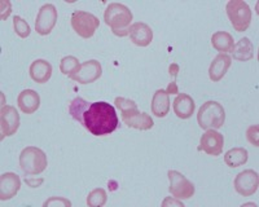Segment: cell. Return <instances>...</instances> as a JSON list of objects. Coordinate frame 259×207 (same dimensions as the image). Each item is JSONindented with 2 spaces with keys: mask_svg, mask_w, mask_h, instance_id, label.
Listing matches in <instances>:
<instances>
[{
  "mask_svg": "<svg viewBox=\"0 0 259 207\" xmlns=\"http://www.w3.org/2000/svg\"><path fill=\"white\" fill-rule=\"evenodd\" d=\"M119 119L114 107L105 101L91 102L83 114V126L94 136H105L114 132Z\"/></svg>",
  "mask_w": 259,
  "mask_h": 207,
  "instance_id": "1",
  "label": "cell"
},
{
  "mask_svg": "<svg viewBox=\"0 0 259 207\" xmlns=\"http://www.w3.org/2000/svg\"><path fill=\"white\" fill-rule=\"evenodd\" d=\"M133 12L128 7L121 3H110L104 12V21L118 36L128 35V29L133 22Z\"/></svg>",
  "mask_w": 259,
  "mask_h": 207,
  "instance_id": "2",
  "label": "cell"
},
{
  "mask_svg": "<svg viewBox=\"0 0 259 207\" xmlns=\"http://www.w3.org/2000/svg\"><path fill=\"white\" fill-rule=\"evenodd\" d=\"M197 122L202 130H217L226 122V110L217 101H206L200 108Z\"/></svg>",
  "mask_w": 259,
  "mask_h": 207,
  "instance_id": "3",
  "label": "cell"
},
{
  "mask_svg": "<svg viewBox=\"0 0 259 207\" xmlns=\"http://www.w3.org/2000/svg\"><path fill=\"white\" fill-rule=\"evenodd\" d=\"M46 153L36 146H26L20 154V167L26 175H39L47 169Z\"/></svg>",
  "mask_w": 259,
  "mask_h": 207,
  "instance_id": "4",
  "label": "cell"
},
{
  "mask_svg": "<svg viewBox=\"0 0 259 207\" xmlns=\"http://www.w3.org/2000/svg\"><path fill=\"white\" fill-rule=\"evenodd\" d=\"M226 11L233 29L237 33L246 31L251 22L250 7L242 0H230L226 6Z\"/></svg>",
  "mask_w": 259,
  "mask_h": 207,
  "instance_id": "5",
  "label": "cell"
},
{
  "mask_svg": "<svg viewBox=\"0 0 259 207\" xmlns=\"http://www.w3.org/2000/svg\"><path fill=\"white\" fill-rule=\"evenodd\" d=\"M99 26H100V21L92 13L75 11L71 15V27L82 38H92Z\"/></svg>",
  "mask_w": 259,
  "mask_h": 207,
  "instance_id": "6",
  "label": "cell"
},
{
  "mask_svg": "<svg viewBox=\"0 0 259 207\" xmlns=\"http://www.w3.org/2000/svg\"><path fill=\"white\" fill-rule=\"evenodd\" d=\"M168 176V181H170V190L171 195L174 197V198L178 199H189L193 197L194 194V185L192 184V181H189L188 179L184 176L180 172L174 171V170H171V171L167 172Z\"/></svg>",
  "mask_w": 259,
  "mask_h": 207,
  "instance_id": "7",
  "label": "cell"
},
{
  "mask_svg": "<svg viewBox=\"0 0 259 207\" xmlns=\"http://www.w3.org/2000/svg\"><path fill=\"white\" fill-rule=\"evenodd\" d=\"M101 74H103V68L100 62L97 60H89V61L82 62L78 70L69 78L79 84H90V83L96 82L101 77Z\"/></svg>",
  "mask_w": 259,
  "mask_h": 207,
  "instance_id": "8",
  "label": "cell"
},
{
  "mask_svg": "<svg viewBox=\"0 0 259 207\" xmlns=\"http://www.w3.org/2000/svg\"><path fill=\"white\" fill-rule=\"evenodd\" d=\"M236 192L242 197H250L254 193H256L259 186V176L258 172L254 170H244L235 178L233 181Z\"/></svg>",
  "mask_w": 259,
  "mask_h": 207,
  "instance_id": "9",
  "label": "cell"
},
{
  "mask_svg": "<svg viewBox=\"0 0 259 207\" xmlns=\"http://www.w3.org/2000/svg\"><path fill=\"white\" fill-rule=\"evenodd\" d=\"M57 9L53 4H45L39 9L35 20V30L39 35H48L56 26Z\"/></svg>",
  "mask_w": 259,
  "mask_h": 207,
  "instance_id": "10",
  "label": "cell"
},
{
  "mask_svg": "<svg viewBox=\"0 0 259 207\" xmlns=\"http://www.w3.org/2000/svg\"><path fill=\"white\" fill-rule=\"evenodd\" d=\"M20 127V114L16 108L11 105H3L0 109V128H2V140L7 136H12Z\"/></svg>",
  "mask_w": 259,
  "mask_h": 207,
  "instance_id": "11",
  "label": "cell"
},
{
  "mask_svg": "<svg viewBox=\"0 0 259 207\" xmlns=\"http://www.w3.org/2000/svg\"><path fill=\"white\" fill-rule=\"evenodd\" d=\"M121 116L122 121L124 122L127 127L136 128V130L140 131H148L152 130L154 126V122L152 119V117L149 114H147V113H142L138 108L121 112Z\"/></svg>",
  "mask_w": 259,
  "mask_h": 207,
  "instance_id": "12",
  "label": "cell"
},
{
  "mask_svg": "<svg viewBox=\"0 0 259 207\" xmlns=\"http://www.w3.org/2000/svg\"><path fill=\"white\" fill-rule=\"evenodd\" d=\"M224 137L215 130H207L200 140V150H203L207 156L218 157L223 151Z\"/></svg>",
  "mask_w": 259,
  "mask_h": 207,
  "instance_id": "13",
  "label": "cell"
},
{
  "mask_svg": "<svg viewBox=\"0 0 259 207\" xmlns=\"http://www.w3.org/2000/svg\"><path fill=\"white\" fill-rule=\"evenodd\" d=\"M128 35L135 45L148 47L153 40V30L145 22H135L130 26Z\"/></svg>",
  "mask_w": 259,
  "mask_h": 207,
  "instance_id": "14",
  "label": "cell"
},
{
  "mask_svg": "<svg viewBox=\"0 0 259 207\" xmlns=\"http://www.w3.org/2000/svg\"><path fill=\"white\" fill-rule=\"evenodd\" d=\"M21 188V179L15 172H6L0 176V199L8 201L13 198Z\"/></svg>",
  "mask_w": 259,
  "mask_h": 207,
  "instance_id": "15",
  "label": "cell"
},
{
  "mask_svg": "<svg viewBox=\"0 0 259 207\" xmlns=\"http://www.w3.org/2000/svg\"><path fill=\"white\" fill-rule=\"evenodd\" d=\"M18 108L25 114H34L40 107V96L34 89H24L18 95Z\"/></svg>",
  "mask_w": 259,
  "mask_h": 207,
  "instance_id": "16",
  "label": "cell"
},
{
  "mask_svg": "<svg viewBox=\"0 0 259 207\" xmlns=\"http://www.w3.org/2000/svg\"><path fill=\"white\" fill-rule=\"evenodd\" d=\"M29 71L30 77L34 82L43 84V83H47L52 77V65L47 60L39 59L31 62Z\"/></svg>",
  "mask_w": 259,
  "mask_h": 207,
  "instance_id": "17",
  "label": "cell"
},
{
  "mask_svg": "<svg viewBox=\"0 0 259 207\" xmlns=\"http://www.w3.org/2000/svg\"><path fill=\"white\" fill-rule=\"evenodd\" d=\"M232 59L227 54H219L218 56L212 60L211 65L209 68V77L212 82H219L223 79L224 75L227 74L228 69L231 68Z\"/></svg>",
  "mask_w": 259,
  "mask_h": 207,
  "instance_id": "18",
  "label": "cell"
},
{
  "mask_svg": "<svg viewBox=\"0 0 259 207\" xmlns=\"http://www.w3.org/2000/svg\"><path fill=\"white\" fill-rule=\"evenodd\" d=\"M196 109L194 100L187 93H178L177 98L174 100V113L177 114L178 118L188 119L191 118L192 114Z\"/></svg>",
  "mask_w": 259,
  "mask_h": 207,
  "instance_id": "19",
  "label": "cell"
},
{
  "mask_svg": "<svg viewBox=\"0 0 259 207\" xmlns=\"http://www.w3.org/2000/svg\"><path fill=\"white\" fill-rule=\"evenodd\" d=\"M165 89H157L152 98V113L158 118H165L170 110V97Z\"/></svg>",
  "mask_w": 259,
  "mask_h": 207,
  "instance_id": "20",
  "label": "cell"
},
{
  "mask_svg": "<svg viewBox=\"0 0 259 207\" xmlns=\"http://www.w3.org/2000/svg\"><path fill=\"white\" fill-rule=\"evenodd\" d=\"M232 56L237 61H249V60L253 59L254 47L250 39L242 38L237 43H235L232 49Z\"/></svg>",
  "mask_w": 259,
  "mask_h": 207,
  "instance_id": "21",
  "label": "cell"
},
{
  "mask_svg": "<svg viewBox=\"0 0 259 207\" xmlns=\"http://www.w3.org/2000/svg\"><path fill=\"white\" fill-rule=\"evenodd\" d=\"M211 44L221 54H226V52H232L235 40H233V36L230 33H227V31H217L211 36Z\"/></svg>",
  "mask_w": 259,
  "mask_h": 207,
  "instance_id": "22",
  "label": "cell"
},
{
  "mask_svg": "<svg viewBox=\"0 0 259 207\" xmlns=\"http://www.w3.org/2000/svg\"><path fill=\"white\" fill-rule=\"evenodd\" d=\"M249 158V153L245 148H233L230 149L224 154V162L231 169H236L240 166L245 165Z\"/></svg>",
  "mask_w": 259,
  "mask_h": 207,
  "instance_id": "23",
  "label": "cell"
},
{
  "mask_svg": "<svg viewBox=\"0 0 259 207\" xmlns=\"http://www.w3.org/2000/svg\"><path fill=\"white\" fill-rule=\"evenodd\" d=\"M89 101H85L84 98L82 97H75L69 105V113H70V116L73 117L75 121H78L79 123L83 124V114L87 110V108L90 107Z\"/></svg>",
  "mask_w": 259,
  "mask_h": 207,
  "instance_id": "24",
  "label": "cell"
},
{
  "mask_svg": "<svg viewBox=\"0 0 259 207\" xmlns=\"http://www.w3.org/2000/svg\"><path fill=\"white\" fill-rule=\"evenodd\" d=\"M79 61H78L77 57L74 56H66L64 59H61L60 61V70L64 75H68V77H71V75L78 70L79 68Z\"/></svg>",
  "mask_w": 259,
  "mask_h": 207,
  "instance_id": "25",
  "label": "cell"
},
{
  "mask_svg": "<svg viewBox=\"0 0 259 207\" xmlns=\"http://www.w3.org/2000/svg\"><path fill=\"white\" fill-rule=\"evenodd\" d=\"M108 201V194L103 188H96L87 197V204L90 207H101Z\"/></svg>",
  "mask_w": 259,
  "mask_h": 207,
  "instance_id": "26",
  "label": "cell"
},
{
  "mask_svg": "<svg viewBox=\"0 0 259 207\" xmlns=\"http://www.w3.org/2000/svg\"><path fill=\"white\" fill-rule=\"evenodd\" d=\"M13 27H15L16 34L22 39L27 38L30 35V33H31V29H30L29 24H27L24 18L18 17V16H16L13 18Z\"/></svg>",
  "mask_w": 259,
  "mask_h": 207,
  "instance_id": "27",
  "label": "cell"
},
{
  "mask_svg": "<svg viewBox=\"0 0 259 207\" xmlns=\"http://www.w3.org/2000/svg\"><path fill=\"white\" fill-rule=\"evenodd\" d=\"M258 135H259L258 124H254V126H250V127L247 128V131H246V139H247V141L250 142L251 145H254L255 148H258V146H259Z\"/></svg>",
  "mask_w": 259,
  "mask_h": 207,
  "instance_id": "28",
  "label": "cell"
},
{
  "mask_svg": "<svg viewBox=\"0 0 259 207\" xmlns=\"http://www.w3.org/2000/svg\"><path fill=\"white\" fill-rule=\"evenodd\" d=\"M114 104L117 105V108L121 110V112H124V110H128V109H134V108H138L135 101L128 100V98H123V97H115Z\"/></svg>",
  "mask_w": 259,
  "mask_h": 207,
  "instance_id": "29",
  "label": "cell"
},
{
  "mask_svg": "<svg viewBox=\"0 0 259 207\" xmlns=\"http://www.w3.org/2000/svg\"><path fill=\"white\" fill-rule=\"evenodd\" d=\"M43 206H62V207H71V202L66 198H62V197H51L50 199L43 203Z\"/></svg>",
  "mask_w": 259,
  "mask_h": 207,
  "instance_id": "30",
  "label": "cell"
},
{
  "mask_svg": "<svg viewBox=\"0 0 259 207\" xmlns=\"http://www.w3.org/2000/svg\"><path fill=\"white\" fill-rule=\"evenodd\" d=\"M168 204H171V206H178V207H184V204H183V202L180 201V199L175 198V199H171L170 197H167V198L165 199V201L162 202V206L166 207L168 206Z\"/></svg>",
  "mask_w": 259,
  "mask_h": 207,
  "instance_id": "31",
  "label": "cell"
},
{
  "mask_svg": "<svg viewBox=\"0 0 259 207\" xmlns=\"http://www.w3.org/2000/svg\"><path fill=\"white\" fill-rule=\"evenodd\" d=\"M43 179L39 178V179H25V183L27 184L29 186H31V188H38V186H40L41 184H43Z\"/></svg>",
  "mask_w": 259,
  "mask_h": 207,
  "instance_id": "32",
  "label": "cell"
},
{
  "mask_svg": "<svg viewBox=\"0 0 259 207\" xmlns=\"http://www.w3.org/2000/svg\"><path fill=\"white\" fill-rule=\"evenodd\" d=\"M166 92H167L168 95H177V93H179V88H178L177 86V80H172V82L168 84Z\"/></svg>",
  "mask_w": 259,
  "mask_h": 207,
  "instance_id": "33",
  "label": "cell"
},
{
  "mask_svg": "<svg viewBox=\"0 0 259 207\" xmlns=\"http://www.w3.org/2000/svg\"><path fill=\"white\" fill-rule=\"evenodd\" d=\"M179 70H180V68H179V65H178V64H171L170 68H168V73H170L171 77L174 78V80L177 79Z\"/></svg>",
  "mask_w": 259,
  "mask_h": 207,
  "instance_id": "34",
  "label": "cell"
},
{
  "mask_svg": "<svg viewBox=\"0 0 259 207\" xmlns=\"http://www.w3.org/2000/svg\"><path fill=\"white\" fill-rule=\"evenodd\" d=\"M11 12H12V6L8 2V7L7 8H4V6H2V20H7L9 17V15H11Z\"/></svg>",
  "mask_w": 259,
  "mask_h": 207,
  "instance_id": "35",
  "label": "cell"
},
{
  "mask_svg": "<svg viewBox=\"0 0 259 207\" xmlns=\"http://www.w3.org/2000/svg\"><path fill=\"white\" fill-rule=\"evenodd\" d=\"M242 206H254V207H255L256 204L253 203V202H250V203H244V204H242Z\"/></svg>",
  "mask_w": 259,
  "mask_h": 207,
  "instance_id": "36",
  "label": "cell"
}]
</instances>
